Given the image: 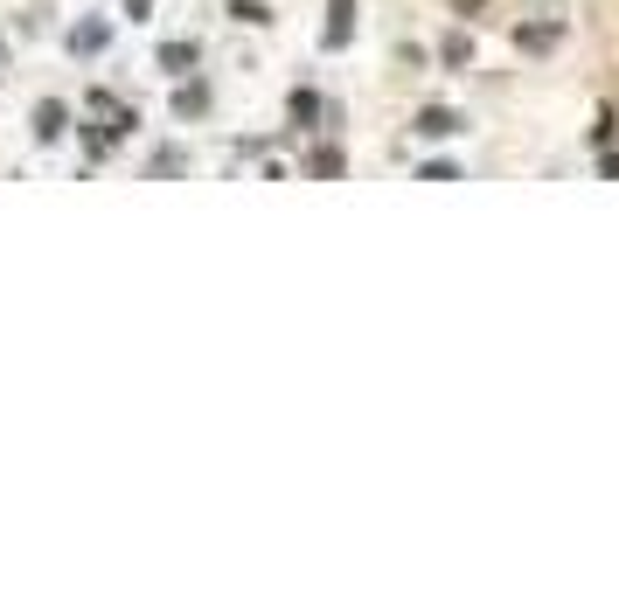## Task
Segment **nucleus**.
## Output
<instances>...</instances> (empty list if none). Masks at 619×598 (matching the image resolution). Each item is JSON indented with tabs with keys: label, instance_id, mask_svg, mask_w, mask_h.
Segmentation results:
<instances>
[{
	"label": "nucleus",
	"instance_id": "9",
	"mask_svg": "<svg viewBox=\"0 0 619 598\" xmlns=\"http://www.w3.org/2000/svg\"><path fill=\"white\" fill-rule=\"evenodd\" d=\"M126 14H133V21H147V14H154V0H126Z\"/></svg>",
	"mask_w": 619,
	"mask_h": 598
},
{
	"label": "nucleus",
	"instance_id": "6",
	"mask_svg": "<svg viewBox=\"0 0 619 598\" xmlns=\"http://www.w3.org/2000/svg\"><path fill=\"white\" fill-rule=\"evenodd\" d=\"M418 133H425V140H446V133H460V119H453V112H425Z\"/></svg>",
	"mask_w": 619,
	"mask_h": 598
},
{
	"label": "nucleus",
	"instance_id": "2",
	"mask_svg": "<svg viewBox=\"0 0 619 598\" xmlns=\"http://www.w3.org/2000/svg\"><path fill=\"white\" fill-rule=\"evenodd\" d=\"M63 42H70V56H98V49L112 42V21H105V14H91V21H77Z\"/></svg>",
	"mask_w": 619,
	"mask_h": 598
},
{
	"label": "nucleus",
	"instance_id": "7",
	"mask_svg": "<svg viewBox=\"0 0 619 598\" xmlns=\"http://www.w3.org/2000/svg\"><path fill=\"white\" fill-rule=\"evenodd\" d=\"M230 14H237V21H251V28H265V21H272V7H265V0H230Z\"/></svg>",
	"mask_w": 619,
	"mask_h": 598
},
{
	"label": "nucleus",
	"instance_id": "3",
	"mask_svg": "<svg viewBox=\"0 0 619 598\" xmlns=\"http://www.w3.org/2000/svg\"><path fill=\"white\" fill-rule=\"evenodd\" d=\"M195 56H202L195 42H160V70H167V77H188V63H195Z\"/></svg>",
	"mask_w": 619,
	"mask_h": 598
},
{
	"label": "nucleus",
	"instance_id": "10",
	"mask_svg": "<svg viewBox=\"0 0 619 598\" xmlns=\"http://www.w3.org/2000/svg\"><path fill=\"white\" fill-rule=\"evenodd\" d=\"M0 63H7V42H0Z\"/></svg>",
	"mask_w": 619,
	"mask_h": 598
},
{
	"label": "nucleus",
	"instance_id": "1",
	"mask_svg": "<svg viewBox=\"0 0 619 598\" xmlns=\"http://www.w3.org/2000/svg\"><path fill=\"white\" fill-rule=\"evenodd\" d=\"M28 133H35V147H56V140L70 133V105H63V98H35V112H28Z\"/></svg>",
	"mask_w": 619,
	"mask_h": 598
},
{
	"label": "nucleus",
	"instance_id": "5",
	"mask_svg": "<svg viewBox=\"0 0 619 598\" xmlns=\"http://www.w3.org/2000/svg\"><path fill=\"white\" fill-rule=\"evenodd\" d=\"M181 167H188V153H181V147H154V160H147L154 181H160V174H181Z\"/></svg>",
	"mask_w": 619,
	"mask_h": 598
},
{
	"label": "nucleus",
	"instance_id": "4",
	"mask_svg": "<svg viewBox=\"0 0 619 598\" xmlns=\"http://www.w3.org/2000/svg\"><path fill=\"white\" fill-rule=\"evenodd\" d=\"M174 112H181V119H202V112H209V84H181V91H174Z\"/></svg>",
	"mask_w": 619,
	"mask_h": 598
},
{
	"label": "nucleus",
	"instance_id": "8",
	"mask_svg": "<svg viewBox=\"0 0 619 598\" xmlns=\"http://www.w3.org/2000/svg\"><path fill=\"white\" fill-rule=\"evenodd\" d=\"M313 112H320V98H313V91H293V119H300V126H307Z\"/></svg>",
	"mask_w": 619,
	"mask_h": 598
}]
</instances>
